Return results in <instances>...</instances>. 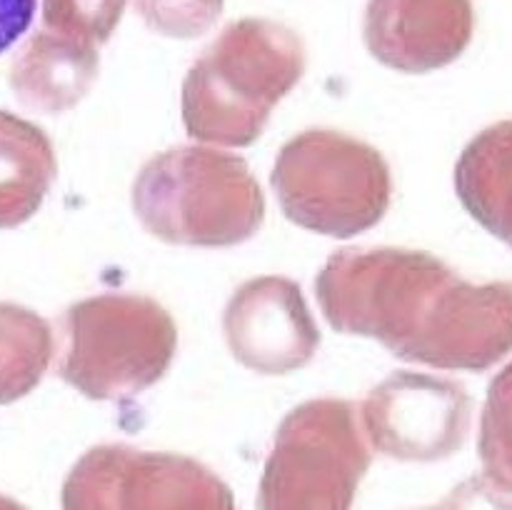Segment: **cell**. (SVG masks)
Returning a JSON list of instances; mask_svg holds the SVG:
<instances>
[{"mask_svg": "<svg viewBox=\"0 0 512 510\" xmlns=\"http://www.w3.org/2000/svg\"><path fill=\"white\" fill-rule=\"evenodd\" d=\"M338 333L435 370L485 373L512 355V280L475 285L430 253L345 248L315 278Z\"/></svg>", "mask_w": 512, "mask_h": 510, "instance_id": "obj_1", "label": "cell"}, {"mask_svg": "<svg viewBox=\"0 0 512 510\" xmlns=\"http://www.w3.org/2000/svg\"><path fill=\"white\" fill-rule=\"evenodd\" d=\"M303 73L305 48L298 33L265 18L238 20L188 70L185 130L203 143L248 148Z\"/></svg>", "mask_w": 512, "mask_h": 510, "instance_id": "obj_2", "label": "cell"}, {"mask_svg": "<svg viewBox=\"0 0 512 510\" xmlns=\"http://www.w3.org/2000/svg\"><path fill=\"white\" fill-rule=\"evenodd\" d=\"M133 210L140 225L165 243L230 248L258 233L265 198L243 158L205 145H183L140 168Z\"/></svg>", "mask_w": 512, "mask_h": 510, "instance_id": "obj_3", "label": "cell"}, {"mask_svg": "<svg viewBox=\"0 0 512 510\" xmlns=\"http://www.w3.org/2000/svg\"><path fill=\"white\" fill-rule=\"evenodd\" d=\"M60 335V378L93 400L148 390L168 373L178 348L168 310L130 293H103L70 305Z\"/></svg>", "mask_w": 512, "mask_h": 510, "instance_id": "obj_4", "label": "cell"}, {"mask_svg": "<svg viewBox=\"0 0 512 510\" xmlns=\"http://www.w3.org/2000/svg\"><path fill=\"white\" fill-rule=\"evenodd\" d=\"M270 180L288 220L330 238L378 225L393 190L383 155L335 130H305L288 140Z\"/></svg>", "mask_w": 512, "mask_h": 510, "instance_id": "obj_5", "label": "cell"}, {"mask_svg": "<svg viewBox=\"0 0 512 510\" xmlns=\"http://www.w3.org/2000/svg\"><path fill=\"white\" fill-rule=\"evenodd\" d=\"M370 458L358 405L308 400L285 415L275 433L258 510H350Z\"/></svg>", "mask_w": 512, "mask_h": 510, "instance_id": "obj_6", "label": "cell"}, {"mask_svg": "<svg viewBox=\"0 0 512 510\" xmlns=\"http://www.w3.org/2000/svg\"><path fill=\"white\" fill-rule=\"evenodd\" d=\"M63 510H238L228 485L203 463L128 445L88 450L63 485Z\"/></svg>", "mask_w": 512, "mask_h": 510, "instance_id": "obj_7", "label": "cell"}, {"mask_svg": "<svg viewBox=\"0 0 512 510\" xmlns=\"http://www.w3.org/2000/svg\"><path fill=\"white\" fill-rule=\"evenodd\" d=\"M470 410V395L455 380L403 370L370 390L360 405V423L378 453L433 463L463 448Z\"/></svg>", "mask_w": 512, "mask_h": 510, "instance_id": "obj_8", "label": "cell"}, {"mask_svg": "<svg viewBox=\"0 0 512 510\" xmlns=\"http://www.w3.org/2000/svg\"><path fill=\"white\" fill-rule=\"evenodd\" d=\"M223 333L238 363L263 375L305 368L320 348V330L298 283L280 275L248 280L223 315Z\"/></svg>", "mask_w": 512, "mask_h": 510, "instance_id": "obj_9", "label": "cell"}, {"mask_svg": "<svg viewBox=\"0 0 512 510\" xmlns=\"http://www.w3.org/2000/svg\"><path fill=\"white\" fill-rule=\"evenodd\" d=\"M475 28L470 0H370L365 43L388 68L430 73L463 55Z\"/></svg>", "mask_w": 512, "mask_h": 510, "instance_id": "obj_10", "label": "cell"}, {"mask_svg": "<svg viewBox=\"0 0 512 510\" xmlns=\"http://www.w3.org/2000/svg\"><path fill=\"white\" fill-rule=\"evenodd\" d=\"M455 193L490 235L512 250V118L480 130L455 165Z\"/></svg>", "mask_w": 512, "mask_h": 510, "instance_id": "obj_11", "label": "cell"}, {"mask_svg": "<svg viewBox=\"0 0 512 510\" xmlns=\"http://www.w3.org/2000/svg\"><path fill=\"white\" fill-rule=\"evenodd\" d=\"M98 78V48L43 30L30 40L15 73L20 98L45 113L75 108Z\"/></svg>", "mask_w": 512, "mask_h": 510, "instance_id": "obj_12", "label": "cell"}, {"mask_svg": "<svg viewBox=\"0 0 512 510\" xmlns=\"http://www.w3.org/2000/svg\"><path fill=\"white\" fill-rule=\"evenodd\" d=\"M55 178L53 145L43 130L0 115V225L28 220Z\"/></svg>", "mask_w": 512, "mask_h": 510, "instance_id": "obj_13", "label": "cell"}, {"mask_svg": "<svg viewBox=\"0 0 512 510\" xmlns=\"http://www.w3.org/2000/svg\"><path fill=\"white\" fill-rule=\"evenodd\" d=\"M53 355V335L43 318L28 310L0 308V398L28 393Z\"/></svg>", "mask_w": 512, "mask_h": 510, "instance_id": "obj_14", "label": "cell"}, {"mask_svg": "<svg viewBox=\"0 0 512 510\" xmlns=\"http://www.w3.org/2000/svg\"><path fill=\"white\" fill-rule=\"evenodd\" d=\"M478 453L483 468L493 483L512 490V358L490 380L480 418Z\"/></svg>", "mask_w": 512, "mask_h": 510, "instance_id": "obj_15", "label": "cell"}, {"mask_svg": "<svg viewBox=\"0 0 512 510\" xmlns=\"http://www.w3.org/2000/svg\"><path fill=\"white\" fill-rule=\"evenodd\" d=\"M123 10L125 0H43V23L45 30L98 48L118 28Z\"/></svg>", "mask_w": 512, "mask_h": 510, "instance_id": "obj_16", "label": "cell"}, {"mask_svg": "<svg viewBox=\"0 0 512 510\" xmlns=\"http://www.w3.org/2000/svg\"><path fill=\"white\" fill-rule=\"evenodd\" d=\"M145 23L168 38H198L223 13V0H135Z\"/></svg>", "mask_w": 512, "mask_h": 510, "instance_id": "obj_17", "label": "cell"}, {"mask_svg": "<svg viewBox=\"0 0 512 510\" xmlns=\"http://www.w3.org/2000/svg\"><path fill=\"white\" fill-rule=\"evenodd\" d=\"M440 510H512V490L500 488L488 475H473L440 503Z\"/></svg>", "mask_w": 512, "mask_h": 510, "instance_id": "obj_18", "label": "cell"}, {"mask_svg": "<svg viewBox=\"0 0 512 510\" xmlns=\"http://www.w3.org/2000/svg\"><path fill=\"white\" fill-rule=\"evenodd\" d=\"M35 5L38 0H0V55L30 28Z\"/></svg>", "mask_w": 512, "mask_h": 510, "instance_id": "obj_19", "label": "cell"}, {"mask_svg": "<svg viewBox=\"0 0 512 510\" xmlns=\"http://www.w3.org/2000/svg\"><path fill=\"white\" fill-rule=\"evenodd\" d=\"M0 510H25V508H23V505L13 503V500H8V498H0Z\"/></svg>", "mask_w": 512, "mask_h": 510, "instance_id": "obj_20", "label": "cell"}, {"mask_svg": "<svg viewBox=\"0 0 512 510\" xmlns=\"http://www.w3.org/2000/svg\"><path fill=\"white\" fill-rule=\"evenodd\" d=\"M425 510H440V508H425Z\"/></svg>", "mask_w": 512, "mask_h": 510, "instance_id": "obj_21", "label": "cell"}]
</instances>
